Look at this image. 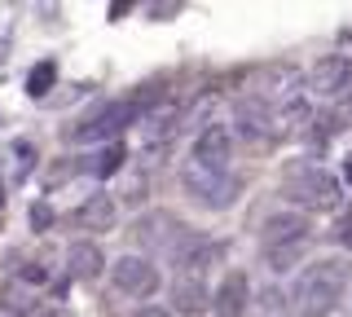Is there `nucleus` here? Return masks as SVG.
Here are the masks:
<instances>
[{"mask_svg":"<svg viewBox=\"0 0 352 317\" xmlns=\"http://www.w3.org/2000/svg\"><path fill=\"white\" fill-rule=\"evenodd\" d=\"M348 287V265L344 260H313L291 287V304L300 317H330L344 300Z\"/></svg>","mask_w":352,"mask_h":317,"instance_id":"1","label":"nucleus"},{"mask_svg":"<svg viewBox=\"0 0 352 317\" xmlns=\"http://www.w3.org/2000/svg\"><path fill=\"white\" fill-rule=\"evenodd\" d=\"M282 194H286L291 203L308 207V212H335L339 199H344L339 181L330 177L326 168H313V163H304V168H291V172H286Z\"/></svg>","mask_w":352,"mask_h":317,"instance_id":"2","label":"nucleus"},{"mask_svg":"<svg viewBox=\"0 0 352 317\" xmlns=\"http://www.w3.org/2000/svg\"><path fill=\"white\" fill-rule=\"evenodd\" d=\"M181 181H185V190H190V199L198 207H207V212L229 207V203L238 199V190H242L238 177H229V172H203V168H194V163H185Z\"/></svg>","mask_w":352,"mask_h":317,"instance_id":"3","label":"nucleus"},{"mask_svg":"<svg viewBox=\"0 0 352 317\" xmlns=\"http://www.w3.org/2000/svg\"><path fill=\"white\" fill-rule=\"evenodd\" d=\"M137 119H146V115H141V106L132 102V97H124V102H106L102 111L88 115L80 128H71V137L75 141H106L110 146V141L124 133L128 124H137Z\"/></svg>","mask_w":352,"mask_h":317,"instance_id":"4","label":"nucleus"},{"mask_svg":"<svg viewBox=\"0 0 352 317\" xmlns=\"http://www.w3.org/2000/svg\"><path fill=\"white\" fill-rule=\"evenodd\" d=\"M229 155H234V133L225 124H207L190 146V163L203 172H229Z\"/></svg>","mask_w":352,"mask_h":317,"instance_id":"5","label":"nucleus"},{"mask_svg":"<svg viewBox=\"0 0 352 317\" xmlns=\"http://www.w3.org/2000/svg\"><path fill=\"white\" fill-rule=\"evenodd\" d=\"M110 287L119 295H154L159 291V269L146 256H119L110 265Z\"/></svg>","mask_w":352,"mask_h":317,"instance_id":"6","label":"nucleus"},{"mask_svg":"<svg viewBox=\"0 0 352 317\" xmlns=\"http://www.w3.org/2000/svg\"><path fill=\"white\" fill-rule=\"evenodd\" d=\"M260 243H264V251H278V247H304V243H308V221H304L300 212H273V216H264Z\"/></svg>","mask_w":352,"mask_h":317,"instance_id":"7","label":"nucleus"},{"mask_svg":"<svg viewBox=\"0 0 352 317\" xmlns=\"http://www.w3.org/2000/svg\"><path fill=\"white\" fill-rule=\"evenodd\" d=\"M308 89L317 97H339L352 89V62L344 53H326L322 62H317L313 71H308Z\"/></svg>","mask_w":352,"mask_h":317,"instance_id":"8","label":"nucleus"},{"mask_svg":"<svg viewBox=\"0 0 352 317\" xmlns=\"http://www.w3.org/2000/svg\"><path fill=\"white\" fill-rule=\"evenodd\" d=\"M234 124H238V137H251V141H264V137L278 133V115L260 97H242L234 106Z\"/></svg>","mask_w":352,"mask_h":317,"instance_id":"9","label":"nucleus"},{"mask_svg":"<svg viewBox=\"0 0 352 317\" xmlns=\"http://www.w3.org/2000/svg\"><path fill=\"white\" fill-rule=\"evenodd\" d=\"M137 243H146V247H181L185 238V229H181V221L176 216H168V212H154V216H141L137 221Z\"/></svg>","mask_w":352,"mask_h":317,"instance_id":"10","label":"nucleus"},{"mask_svg":"<svg viewBox=\"0 0 352 317\" xmlns=\"http://www.w3.org/2000/svg\"><path fill=\"white\" fill-rule=\"evenodd\" d=\"M247 300H251V282H247V273H225L220 278V287L212 291V309L216 317H242L247 313Z\"/></svg>","mask_w":352,"mask_h":317,"instance_id":"11","label":"nucleus"},{"mask_svg":"<svg viewBox=\"0 0 352 317\" xmlns=\"http://www.w3.org/2000/svg\"><path fill=\"white\" fill-rule=\"evenodd\" d=\"M212 309V291L203 287V278H176L172 282V313H185V317H198Z\"/></svg>","mask_w":352,"mask_h":317,"instance_id":"12","label":"nucleus"},{"mask_svg":"<svg viewBox=\"0 0 352 317\" xmlns=\"http://www.w3.org/2000/svg\"><path fill=\"white\" fill-rule=\"evenodd\" d=\"M66 269H71V278H80V282L102 278V273H106V256H102V247L88 243V238L71 243V247H66Z\"/></svg>","mask_w":352,"mask_h":317,"instance_id":"13","label":"nucleus"},{"mask_svg":"<svg viewBox=\"0 0 352 317\" xmlns=\"http://www.w3.org/2000/svg\"><path fill=\"white\" fill-rule=\"evenodd\" d=\"M119 221V207L110 194H88V199L80 203V225L93 229V234H106V229H115Z\"/></svg>","mask_w":352,"mask_h":317,"instance_id":"14","label":"nucleus"},{"mask_svg":"<svg viewBox=\"0 0 352 317\" xmlns=\"http://www.w3.org/2000/svg\"><path fill=\"white\" fill-rule=\"evenodd\" d=\"M124 163H128V150H124V141H110V146H102L97 155H88L84 159V168L93 172V177H115V172H124Z\"/></svg>","mask_w":352,"mask_h":317,"instance_id":"15","label":"nucleus"},{"mask_svg":"<svg viewBox=\"0 0 352 317\" xmlns=\"http://www.w3.org/2000/svg\"><path fill=\"white\" fill-rule=\"evenodd\" d=\"M176 119H181V111H176L172 102H163L159 111H150L141 124H146V137H150V141H159V137H168L172 128H176Z\"/></svg>","mask_w":352,"mask_h":317,"instance_id":"16","label":"nucleus"},{"mask_svg":"<svg viewBox=\"0 0 352 317\" xmlns=\"http://www.w3.org/2000/svg\"><path fill=\"white\" fill-rule=\"evenodd\" d=\"M53 84H58V62H53V58L36 62V67H31V75H27V93H31V97H49Z\"/></svg>","mask_w":352,"mask_h":317,"instance_id":"17","label":"nucleus"},{"mask_svg":"<svg viewBox=\"0 0 352 317\" xmlns=\"http://www.w3.org/2000/svg\"><path fill=\"white\" fill-rule=\"evenodd\" d=\"M313 137L317 141H326V137H335V133H344V115H335V111H322V115H317L313 119Z\"/></svg>","mask_w":352,"mask_h":317,"instance_id":"18","label":"nucleus"},{"mask_svg":"<svg viewBox=\"0 0 352 317\" xmlns=\"http://www.w3.org/2000/svg\"><path fill=\"white\" fill-rule=\"evenodd\" d=\"M300 251H304V247H278V251H264V256H269V269L282 273V269H291L295 260H300Z\"/></svg>","mask_w":352,"mask_h":317,"instance_id":"19","label":"nucleus"},{"mask_svg":"<svg viewBox=\"0 0 352 317\" xmlns=\"http://www.w3.org/2000/svg\"><path fill=\"white\" fill-rule=\"evenodd\" d=\"M27 216H31V229H36V234H44V229L53 225V207H49V203H31Z\"/></svg>","mask_w":352,"mask_h":317,"instance_id":"20","label":"nucleus"},{"mask_svg":"<svg viewBox=\"0 0 352 317\" xmlns=\"http://www.w3.org/2000/svg\"><path fill=\"white\" fill-rule=\"evenodd\" d=\"M18 181H27V172H31V163H36V146L31 141H18Z\"/></svg>","mask_w":352,"mask_h":317,"instance_id":"21","label":"nucleus"},{"mask_svg":"<svg viewBox=\"0 0 352 317\" xmlns=\"http://www.w3.org/2000/svg\"><path fill=\"white\" fill-rule=\"evenodd\" d=\"M132 317H176V313H172V309H163V304H141V309L132 313Z\"/></svg>","mask_w":352,"mask_h":317,"instance_id":"22","label":"nucleus"},{"mask_svg":"<svg viewBox=\"0 0 352 317\" xmlns=\"http://www.w3.org/2000/svg\"><path fill=\"white\" fill-rule=\"evenodd\" d=\"M22 278H27V282H44V278H49V273H44L40 265H22Z\"/></svg>","mask_w":352,"mask_h":317,"instance_id":"23","label":"nucleus"},{"mask_svg":"<svg viewBox=\"0 0 352 317\" xmlns=\"http://www.w3.org/2000/svg\"><path fill=\"white\" fill-rule=\"evenodd\" d=\"M40 317H66V309H44Z\"/></svg>","mask_w":352,"mask_h":317,"instance_id":"24","label":"nucleus"},{"mask_svg":"<svg viewBox=\"0 0 352 317\" xmlns=\"http://www.w3.org/2000/svg\"><path fill=\"white\" fill-rule=\"evenodd\" d=\"M344 172H348V181H352V155H348V163H344Z\"/></svg>","mask_w":352,"mask_h":317,"instance_id":"25","label":"nucleus"},{"mask_svg":"<svg viewBox=\"0 0 352 317\" xmlns=\"http://www.w3.org/2000/svg\"><path fill=\"white\" fill-rule=\"evenodd\" d=\"M0 207H5V185H0Z\"/></svg>","mask_w":352,"mask_h":317,"instance_id":"26","label":"nucleus"},{"mask_svg":"<svg viewBox=\"0 0 352 317\" xmlns=\"http://www.w3.org/2000/svg\"><path fill=\"white\" fill-rule=\"evenodd\" d=\"M0 317H9V313H0Z\"/></svg>","mask_w":352,"mask_h":317,"instance_id":"27","label":"nucleus"}]
</instances>
